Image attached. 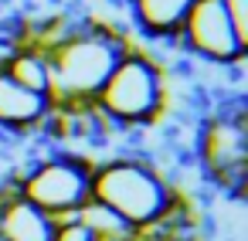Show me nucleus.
<instances>
[{"mask_svg":"<svg viewBox=\"0 0 248 241\" xmlns=\"http://www.w3.org/2000/svg\"><path fill=\"white\" fill-rule=\"evenodd\" d=\"M51 241H95V234H92L82 221H75V224H62V227H55Z\"/></svg>","mask_w":248,"mask_h":241,"instance_id":"nucleus-12","label":"nucleus"},{"mask_svg":"<svg viewBox=\"0 0 248 241\" xmlns=\"http://www.w3.org/2000/svg\"><path fill=\"white\" fill-rule=\"evenodd\" d=\"M197 0H129L126 11L133 17V28L143 34V41H156V38H173L190 7Z\"/></svg>","mask_w":248,"mask_h":241,"instance_id":"nucleus-7","label":"nucleus"},{"mask_svg":"<svg viewBox=\"0 0 248 241\" xmlns=\"http://www.w3.org/2000/svg\"><path fill=\"white\" fill-rule=\"evenodd\" d=\"M78 221L95 234V241H136V227L99 200H85L78 207Z\"/></svg>","mask_w":248,"mask_h":241,"instance_id":"nucleus-10","label":"nucleus"},{"mask_svg":"<svg viewBox=\"0 0 248 241\" xmlns=\"http://www.w3.org/2000/svg\"><path fill=\"white\" fill-rule=\"evenodd\" d=\"M51 234H55L51 214L34 207L28 197L0 211V241H51Z\"/></svg>","mask_w":248,"mask_h":241,"instance_id":"nucleus-8","label":"nucleus"},{"mask_svg":"<svg viewBox=\"0 0 248 241\" xmlns=\"http://www.w3.org/2000/svg\"><path fill=\"white\" fill-rule=\"evenodd\" d=\"M92 102L123 129L156 126L167 112V72L153 61V55L129 48Z\"/></svg>","mask_w":248,"mask_h":241,"instance_id":"nucleus-3","label":"nucleus"},{"mask_svg":"<svg viewBox=\"0 0 248 241\" xmlns=\"http://www.w3.org/2000/svg\"><path fill=\"white\" fill-rule=\"evenodd\" d=\"M177 41H180L184 55H190L204 65H231V61L248 58V48L234 38L221 0H197L184 28L177 31Z\"/></svg>","mask_w":248,"mask_h":241,"instance_id":"nucleus-5","label":"nucleus"},{"mask_svg":"<svg viewBox=\"0 0 248 241\" xmlns=\"http://www.w3.org/2000/svg\"><path fill=\"white\" fill-rule=\"evenodd\" d=\"M17 85H24V89H31V92H38V95H48V89H51V58L45 55V51H38V48H21L11 61H7V68H4Z\"/></svg>","mask_w":248,"mask_h":241,"instance_id":"nucleus-9","label":"nucleus"},{"mask_svg":"<svg viewBox=\"0 0 248 241\" xmlns=\"http://www.w3.org/2000/svg\"><path fill=\"white\" fill-rule=\"evenodd\" d=\"M129 38L116 28L99 21L92 31L72 38L58 51H51V89L48 99L51 105H75V102H92L102 82L112 75V68L123 61L129 51Z\"/></svg>","mask_w":248,"mask_h":241,"instance_id":"nucleus-2","label":"nucleus"},{"mask_svg":"<svg viewBox=\"0 0 248 241\" xmlns=\"http://www.w3.org/2000/svg\"><path fill=\"white\" fill-rule=\"evenodd\" d=\"M51 99L17 85L7 72H0V129L11 136H31L48 116Z\"/></svg>","mask_w":248,"mask_h":241,"instance_id":"nucleus-6","label":"nucleus"},{"mask_svg":"<svg viewBox=\"0 0 248 241\" xmlns=\"http://www.w3.org/2000/svg\"><path fill=\"white\" fill-rule=\"evenodd\" d=\"M177 197L170 180L143 160L140 150H123L106 160H92V200L116 211L136 231L150 224Z\"/></svg>","mask_w":248,"mask_h":241,"instance_id":"nucleus-1","label":"nucleus"},{"mask_svg":"<svg viewBox=\"0 0 248 241\" xmlns=\"http://www.w3.org/2000/svg\"><path fill=\"white\" fill-rule=\"evenodd\" d=\"M21 187L24 197L45 214L78 211L85 200H92V160L65 150L45 153L24 170Z\"/></svg>","mask_w":248,"mask_h":241,"instance_id":"nucleus-4","label":"nucleus"},{"mask_svg":"<svg viewBox=\"0 0 248 241\" xmlns=\"http://www.w3.org/2000/svg\"><path fill=\"white\" fill-rule=\"evenodd\" d=\"M221 4H224V14H228L234 38L248 48V0H221Z\"/></svg>","mask_w":248,"mask_h":241,"instance_id":"nucleus-11","label":"nucleus"}]
</instances>
